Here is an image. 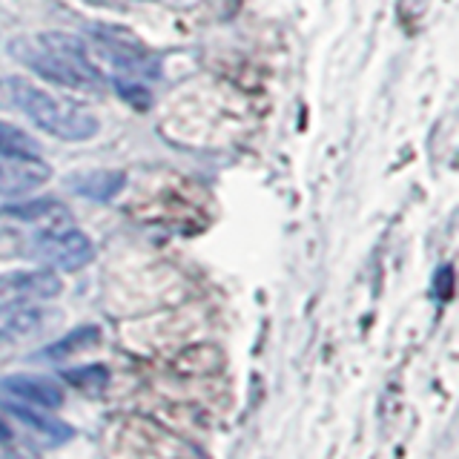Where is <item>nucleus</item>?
I'll use <instances>...</instances> for the list:
<instances>
[{
    "label": "nucleus",
    "mask_w": 459,
    "mask_h": 459,
    "mask_svg": "<svg viewBox=\"0 0 459 459\" xmlns=\"http://www.w3.org/2000/svg\"><path fill=\"white\" fill-rule=\"evenodd\" d=\"M14 61H21L35 75L81 92H98L104 86V72L92 61L90 47L66 32L21 35L9 43Z\"/></svg>",
    "instance_id": "nucleus-1"
},
{
    "label": "nucleus",
    "mask_w": 459,
    "mask_h": 459,
    "mask_svg": "<svg viewBox=\"0 0 459 459\" xmlns=\"http://www.w3.org/2000/svg\"><path fill=\"white\" fill-rule=\"evenodd\" d=\"M0 109L23 112L61 141H90L100 126L90 109L43 92L23 78H0Z\"/></svg>",
    "instance_id": "nucleus-2"
},
{
    "label": "nucleus",
    "mask_w": 459,
    "mask_h": 459,
    "mask_svg": "<svg viewBox=\"0 0 459 459\" xmlns=\"http://www.w3.org/2000/svg\"><path fill=\"white\" fill-rule=\"evenodd\" d=\"M95 55L112 69V81H155L161 78V64L135 40L118 38L115 29L95 26L92 32Z\"/></svg>",
    "instance_id": "nucleus-3"
},
{
    "label": "nucleus",
    "mask_w": 459,
    "mask_h": 459,
    "mask_svg": "<svg viewBox=\"0 0 459 459\" xmlns=\"http://www.w3.org/2000/svg\"><path fill=\"white\" fill-rule=\"evenodd\" d=\"M32 253L49 267L81 270L95 258V244L90 236L75 227H49L47 233L35 236Z\"/></svg>",
    "instance_id": "nucleus-4"
},
{
    "label": "nucleus",
    "mask_w": 459,
    "mask_h": 459,
    "mask_svg": "<svg viewBox=\"0 0 459 459\" xmlns=\"http://www.w3.org/2000/svg\"><path fill=\"white\" fill-rule=\"evenodd\" d=\"M64 281L55 270H12L0 273V301H21V305H32V301H47L61 296Z\"/></svg>",
    "instance_id": "nucleus-5"
},
{
    "label": "nucleus",
    "mask_w": 459,
    "mask_h": 459,
    "mask_svg": "<svg viewBox=\"0 0 459 459\" xmlns=\"http://www.w3.org/2000/svg\"><path fill=\"white\" fill-rule=\"evenodd\" d=\"M52 169L40 158H4L0 155V195H26L49 181Z\"/></svg>",
    "instance_id": "nucleus-6"
},
{
    "label": "nucleus",
    "mask_w": 459,
    "mask_h": 459,
    "mask_svg": "<svg viewBox=\"0 0 459 459\" xmlns=\"http://www.w3.org/2000/svg\"><path fill=\"white\" fill-rule=\"evenodd\" d=\"M52 325V313L21 305V301H0V342H21L29 336H38L40 330Z\"/></svg>",
    "instance_id": "nucleus-7"
},
{
    "label": "nucleus",
    "mask_w": 459,
    "mask_h": 459,
    "mask_svg": "<svg viewBox=\"0 0 459 459\" xmlns=\"http://www.w3.org/2000/svg\"><path fill=\"white\" fill-rule=\"evenodd\" d=\"M0 391L12 399H21L29 408L55 411L64 405V391L49 379L40 377H6L0 382Z\"/></svg>",
    "instance_id": "nucleus-8"
},
{
    "label": "nucleus",
    "mask_w": 459,
    "mask_h": 459,
    "mask_svg": "<svg viewBox=\"0 0 459 459\" xmlns=\"http://www.w3.org/2000/svg\"><path fill=\"white\" fill-rule=\"evenodd\" d=\"M4 411L12 413L18 422H23L43 445H47V448H55V445H64L72 439V428L64 425L61 420H55L52 413H38L26 405H4Z\"/></svg>",
    "instance_id": "nucleus-9"
},
{
    "label": "nucleus",
    "mask_w": 459,
    "mask_h": 459,
    "mask_svg": "<svg viewBox=\"0 0 459 459\" xmlns=\"http://www.w3.org/2000/svg\"><path fill=\"white\" fill-rule=\"evenodd\" d=\"M124 184H126V176L118 169L78 172V176L69 181L72 193H78L81 198H90V201H109L124 190Z\"/></svg>",
    "instance_id": "nucleus-10"
},
{
    "label": "nucleus",
    "mask_w": 459,
    "mask_h": 459,
    "mask_svg": "<svg viewBox=\"0 0 459 459\" xmlns=\"http://www.w3.org/2000/svg\"><path fill=\"white\" fill-rule=\"evenodd\" d=\"M4 215L18 221L49 224V227H64V221H69V210L55 198H35V201H26V204L4 207Z\"/></svg>",
    "instance_id": "nucleus-11"
},
{
    "label": "nucleus",
    "mask_w": 459,
    "mask_h": 459,
    "mask_svg": "<svg viewBox=\"0 0 459 459\" xmlns=\"http://www.w3.org/2000/svg\"><path fill=\"white\" fill-rule=\"evenodd\" d=\"M0 155L4 158H40V143L21 126L0 121Z\"/></svg>",
    "instance_id": "nucleus-12"
},
{
    "label": "nucleus",
    "mask_w": 459,
    "mask_h": 459,
    "mask_svg": "<svg viewBox=\"0 0 459 459\" xmlns=\"http://www.w3.org/2000/svg\"><path fill=\"white\" fill-rule=\"evenodd\" d=\"M92 342H98V327H78L72 330L69 336L57 339L55 344H49V348H43L40 356H49V359H66L72 353H78L83 348H90Z\"/></svg>",
    "instance_id": "nucleus-13"
},
{
    "label": "nucleus",
    "mask_w": 459,
    "mask_h": 459,
    "mask_svg": "<svg viewBox=\"0 0 459 459\" xmlns=\"http://www.w3.org/2000/svg\"><path fill=\"white\" fill-rule=\"evenodd\" d=\"M66 379H69V382H75V385H81L83 391H98V387H104V385H107V370L95 365V368L72 370V373H66Z\"/></svg>",
    "instance_id": "nucleus-14"
},
{
    "label": "nucleus",
    "mask_w": 459,
    "mask_h": 459,
    "mask_svg": "<svg viewBox=\"0 0 459 459\" xmlns=\"http://www.w3.org/2000/svg\"><path fill=\"white\" fill-rule=\"evenodd\" d=\"M0 459H26V454L14 445V439H0Z\"/></svg>",
    "instance_id": "nucleus-15"
}]
</instances>
